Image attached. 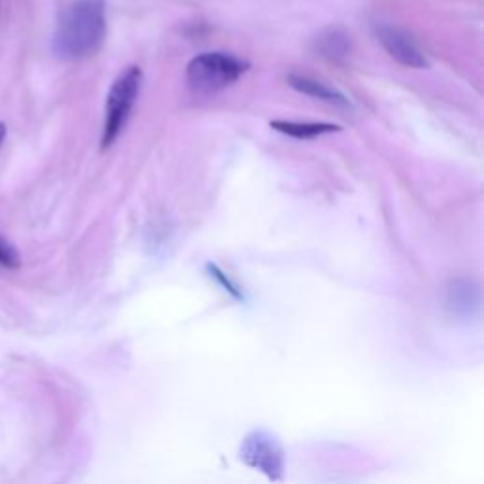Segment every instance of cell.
<instances>
[{
  "label": "cell",
  "mask_w": 484,
  "mask_h": 484,
  "mask_svg": "<svg viewBox=\"0 0 484 484\" xmlns=\"http://www.w3.org/2000/svg\"><path fill=\"white\" fill-rule=\"evenodd\" d=\"M105 37V0H76L59 15L54 32V52L64 61L86 59L103 46Z\"/></svg>",
  "instance_id": "6da1fadb"
},
{
  "label": "cell",
  "mask_w": 484,
  "mask_h": 484,
  "mask_svg": "<svg viewBox=\"0 0 484 484\" xmlns=\"http://www.w3.org/2000/svg\"><path fill=\"white\" fill-rule=\"evenodd\" d=\"M142 86V71L139 66H127V69L115 78L110 93L106 97L105 108V127H103V149L110 148L115 139L122 135L127 125L132 106H135Z\"/></svg>",
  "instance_id": "7a4b0ae2"
},
{
  "label": "cell",
  "mask_w": 484,
  "mask_h": 484,
  "mask_svg": "<svg viewBox=\"0 0 484 484\" xmlns=\"http://www.w3.org/2000/svg\"><path fill=\"white\" fill-rule=\"evenodd\" d=\"M248 69L250 64L235 55L210 52L193 57L188 64L186 76L191 89L199 93H214L235 83Z\"/></svg>",
  "instance_id": "3957f363"
},
{
  "label": "cell",
  "mask_w": 484,
  "mask_h": 484,
  "mask_svg": "<svg viewBox=\"0 0 484 484\" xmlns=\"http://www.w3.org/2000/svg\"><path fill=\"white\" fill-rule=\"evenodd\" d=\"M239 458L250 470L259 471L271 482H282L286 477V453L273 433L254 429L242 439Z\"/></svg>",
  "instance_id": "277c9868"
},
{
  "label": "cell",
  "mask_w": 484,
  "mask_h": 484,
  "mask_svg": "<svg viewBox=\"0 0 484 484\" xmlns=\"http://www.w3.org/2000/svg\"><path fill=\"white\" fill-rule=\"evenodd\" d=\"M377 37L388 55L399 64L407 66V69H424V66H428L422 49L412 40L407 30L395 25H378Z\"/></svg>",
  "instance_id": "5b68a950"
},
{
  "label": "cell",
  "mask_w": 484,
  "mask_h": 484,
  "mask_svg": "<svg viewBox=\"0 0 484 484\" xmlns=\"http://www.w3.org/2000/svg\"><path fill=\"white\" fill-rule=\"evenodd\" d=\"M288 81L293 89H297L299 93H303V95L320 98V101H326L331 105H341V106L348 105V98L339 89L327 86V83H324L320 80H314L305 74H290Z\"/></svg>",
  "instance_id": "8992f818"
},
{
  "label": "cell",
  "mask_w": 484,
  "mask_h": 484,
  "mask_svg": "<svg viewBox=\"0 0 484 484\" xmlns=\"http://www.w3.org/2000/svg\"><path fill=\"white\" fill-rule=\"evenodd\" d=\"M271 129L299 140H309V139L327 135V132L341 131L339 125H333V123H299V122H284V120L271 122Z\"/></svg>",
  "instance_id": "52a82bcc"
},
{
  "label": "cell",
  "mask_w": 484,
  "mask_h": 484,
  "mask_svg": "<svg viewBox=\"0 0 484 484\" xmlns=\"http://www.w3.org/2000/svg\"><path fill=\"white\" fill-rule=\"evenodd\" d=\"M318 47L322 55L329 59L344 57L348 52V37L341 30H329L324 37L318 38Z\"/></svg>",
  "instance_id": "ba28073f"
},
{
  "label": "cell",
  "mask_w": 484,
  "mask_h": 484,
  "mask_svg": "<svg viewBox=\"0 0 484 484\" xmlns=\"http://www.w3.org/2000/svg\"><path fill=\"white\" fill-rule=\"evenodd\" d=\"M21 265V258L18 254V250H15L6 239L0 237V267H4V269H20Z\"/></svg>",
  "instance_id": "9c48e42d"
},
{
  "label": "cell",
  "mask_w": 484,
  "mask_h": 484,
  "mask_svg": "<svg viewBox=\"0 0 484 484\" xmlns=\"http://www.w3.org/2000/svg\"><path fill=\"white\" fill-rule=\"evenodd\" d=\"M207 269H208V273H210V276H214L216 280H218L220 284H222V286H224V290L225 292H229L233 297H237V299H242V293H241V290L235 286V284H233L225 275H224V271L222 269H218V267H216L214 263H208V267H207Z\"/></svg>",
  "instance_id": "30bf717a"
},
{
  "label": "cell",
  "mask_w": 484,
  "mask_h": 484,
  "mask_svg": "<svg viewBox=\"0 0 484 484\" xmlns=\"http://www.w3.org/2000/svg\"><path fill=\"white\" fill-rule=\"evenodd\" d=\"M4 137H6V125H4V123H0V144H3Z\"/></svg>",
  "instance_id": "8fae6325"
}]
</instances>
